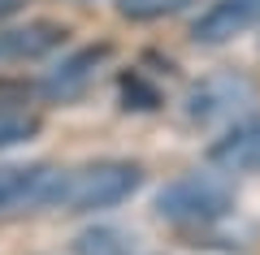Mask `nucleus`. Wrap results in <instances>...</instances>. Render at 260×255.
Segmentation results:
<instances>
[{"mask_svg": "<svg viewBox=\"0 0 260 255\" xmlns=\"http://www.w3.org/2000/svg\"><path fill=\"white\" fill-rule=\"evenodd\" d=\"M230 208L234 191L217 173H186L156 195V216L174 221V225H213V221L230 216Z\"/></svg>", "mask_w": 260, "mask_h": 255, "instance_id": "f03ea898", "label": "nucleus"}, {"mask_svg": "<svg viewBox=\"0 0 260 255\" xmlns=\"http://www.w3.org/2000/svg\"><path fill=\"white\" fill-rule=\"evenodd\" d=\"M65 39V26L56 22H26V26H5L0 30V65H18V61H35L48 56L56 44Z\"/></svg>", "mask_w": 260, "mask_h": 255, "instance_id": "6e6552de", "label": "nucleus"}, {"mask_svg": "<svg viewBox=\"0 0 260 255\" xmlns=\"http://www.w3.org/2000/svg\"><path fill=\"white\" fill-rule=\"evenodd\" d=\"M143 169L135 160H87L78 169H61L52 208L61 212H104L139 191Z\"/></svg>", "mask_w": 260, "mask_h": 255, "instance_id": "f257e3e1", "label": "nucleus"}, {"mask_svg": "<svg viewBox=\"0 0 260 255\" xmlns=\"http://www.w3.org/2000/svg\"><path fill=\"white\" fill-rule=\"evenodd\" d=\"M208 160L221 173H260V121H243V126L225 130L208 147Z\"/></svg>", "mask_w": 260, "mask_h": 255, "instance_id": "0eeeda50", "label": "nucleus"}, {"mask_svg": "<svg viewBox=\"0 0 260 255\" xmlns=\"http://www.w3.org/2000/svg\"><path fill=\"white\" fill-rule=\"evenodd\" d=\"M22 9V0H0V18H9V13Z\"/></svg>", "mask_w": 260, "mask_h": 255, "instance_id": "f8f14e48", "label": "nucleus"}, {"mask_svg": "<svg viewBox=\"0 0 260 255\" xmlns=\"http://www.w3.org/2000/svg\"><path fill=\"white\" fill-rule=\"evenodd\" d=\"M260 26V0H213L191 26V39L204 48H217V44H230L239 39L243 30Z\"/></svg>", "mask_w": 260, "mask_h": 255, "instance_id": "20e7f679", "label": "nucleus"}, {"mask_svg": "<svg viewBox=\"0 0 260 255\" xmlns=\"http://www.w3.org/2000/svg\"><path fill=\"white\" fill-rule=\"evenodd\" d=\"M243 100H251V87L243 78H204L191 91V100H186V113L195 121H213V117L234 113Z\"/></svg>", "mask_w": 260, "mask_h": 255, "instance_id": "1a4fd4ad", "label": "nucleus"}, {"mask_svg": "<svg viewBox=\"0 0 260 255\" xmlns=\"http://www.w3.org/2000/svg\"><path fill=\"white\" fill-rule=\"evenodd\" d=\"M39 113L30 108V87L18 78H0V147L26 143L39 134Z\"/></svg>", "mask_w": 260, "mask_h": 255, "instance_id": "39448f33", "label": "nucleus"}, {"mask_svg": "<svg viewBox=\"0 0 260 255\" xmlns=\"http://www.w3.org/2000/svg\"><path fill=\"white\" fill-rule=\"evenodd\" d=\"M61 169L56 164H0V216L52 208Z\"/></svg>", "mask_w": 260, "mask_h": 255, "instance_id": "7ed1b4c3", "label": "nucleus"}, {"mask_svg": "<svg viewBox=\"0 0 260 255\" xmlns=\"http://www.w3.org/2000/svg\"><path fill=\"white\" fill-rule=\"evenodd\" d=\"M104 56H109V48H83V52L65 56V61L44 78V95H48V100H56V104L78 100V95H83L87 87L95 82V74H100Z\"/></svg>", "mask_w": 260, "mask_h": 255, "instance_id": "423d86ee", "label": "nucleus"}, {"mask_svg": "<svg viewBox=\"0 0 260 255\" xmlns=\"http://www.w3.org/2000/svg\"><path fill=\"white\" fill-rule=\"evenodd\" d=\"M195 0H117V13L126 22H160V18H174V13L191 9Z\"/></svg>", "mask_w": 260, "mask_h": 255, "instance_id": "9b49d317", "label": "nucleus"}, {"mask_svg": "<svg viewBox=\"0 0 260 255\" xmlns=\"http://www.w3.org/2000/svg\"><path fill=\"white\" fill-rule=\"evenodd\" d=\"M74 255H135V246L121 229L100 225V229H83L74 238Z\"/></svg>", "mask_w": 260, "mask_h": 255, "instance_id": "9d476101", "label": "nucleus"}]
</instances>
